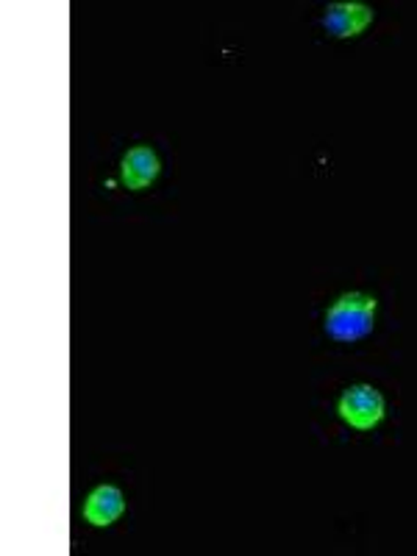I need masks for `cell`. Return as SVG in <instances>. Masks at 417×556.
<instances>
[{
    "instance_id": "5",
    "label": "cell",
    "mask_w": 417,
    "mask_h": 556,
    "mask_svg": "<svg viewBox=\"0 0 417 556\" xmlns=\"http://www.w3.org/2000/svg\"><path fill=\"white\" fill-rule=\"evenodd\" d=\"M123 509H126V498H123L121 490L112 484H103L87 495L84 518L92 526H112L114 520L121 518Z\"/></svg>"
},
{
    "instance_id": "4",
    "label": "cell",
    "mask_w": 417,
    "mask_h": 556,
    "mask_svg": "<svg viewBox=\"0 0 417 556\" xmlns=\"http://www.w3.org/2000/svg\"><path fill=\"white\" fill-rule=\"evenodd\" d=\"M159 170V156L153 148L137 146L123 156V181H126L128 190H146L148 184L156 181Z\"/></svg>"
},
{
    "instance_id": "3",
    "label": "cell",
    "mask_w": 417,
    "mask_h": 556,
    "mask_svg": "<svg viewBox=\"0 0 417 556\" xmlns=\"http://www.w3.org/2000/svg\"><path fill=\"white\" fill-rule=\"evenodd\" d=\"M374 23V9L367 3H331L323 14V28L337 39L359 37Z\"/></svg>"
},
{
    "instance_id": "2",
    "label": "cell",
    "mask_w": 417,
    "mask_h": 556,
    "mask_svg": "<svg viewBox=\"0 0 417 556\" xmlns=\"http://www.w3.org/2000/svg\"><path fill=\"white\" fill-rule=\"evenodd\" d=\"M337 412H340V417L351 429L370 431L384 420L387 404L384 395L374 384H354L340 395Z\"/></svg>"
},
{
    "instance_id": "1",
    "label": "cell",
    "mask_w": 417,
    "mask_h": 556,
    "mask_svg": "<svg viewBox=\"0 0 417 556\" xmlns=\"http://www.w3.org/2000/svg\"><path fill=\"white\" fill-rule=\"evenodd\" d=\"M376 301L367 292H345L326 312V331L337 342H359L365 340L376 326Z\"/></svg>"
}]
</instances>
